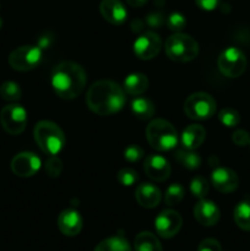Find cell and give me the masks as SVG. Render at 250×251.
<instances>
[{"instance_id":"cell-1","label":"cell","mask_w":250,"mask_h":251,"mask_svg":"<svg viewBox=\"0 0 250 251\" xmlns=\"http://www.w3.org/2000/svg\"><path fill=\"white\" fill-rule=\"evenodd\" d=\"M86 103L95 114L108 117L124 107L125 91L114 81L100 80L88 88Z\"/></svg>"},{"instance_id":"cell-2","label":"cell","mask_w":250,"mask_h":251,"mask_svg":"<svg viewBox=\"0 0 250 251\" xmlns=\"http://www.w3.org/2000/svg\"><path fill=\"white\" fill-rule=\"evenodd\" d=\"M87 82L86 71L75 61H63L54 68L51 87L61 100H70L81 95Z\"/></svg>"},{"instance_id":"cell-3","label":"cell","mask_w":250,"mask_h":251,"mask_svg":"<svg viewBox=\"0 0 250 251\" xmlns=\"http://www.w3.org/2000/svg\"><path fill=\"white\" fill-rule=\"evenodd\" d=\"M33 136L39 149L49 156H56L65 146V135L58 124L41 120L33 129Z\"/></svg>"},{"instance_id":"cell-4","label":"cell","mask_w":250,"mask_h":251,"mask_svg":"<svg viewBox=\"0 0 250 251\" xmlns=\"http://www.w3.org/2000/svg\"><path fill=\"white\" fill-rule=\"evenodd\" d=\"M150 146L157 151H171L178 144V134L173 125L164 119H154L146 127Z\"/></svg>"},{"instance_id":"cell-5","label":"cell","mask_w":250,"mask_h":251,"mask_svg":"<svg viewBox=\"0 0 250 251\" xmlns=\"http://www.w3.org/2000/svg\"><path fill=\"white\" fill-rule=\"evenodd\" d=\"M167 56L175 63H189L199 54V44L191 36L185 33L172 34L164 43Z\"/></svg>"},{"instance_id":"cell-6","label":"cell","mask_w":250,"mask_h":251,"mask_svg":"<svg viewBox=\"0 0 250 251\" xmlns=\"http://www.w3.org/2000/svg\"><path fill=\"white\" fill-rule=\"evenodd\" d=\"M184 112L194 120L210 119L216 113V100L206 92H195L184 102Z\"/></svg>"},{"instance_id":"cell-7","label":"cell","mask_w":250,"mask_h":251,"mask_svg":"<svg viewBox=\"0 0 250 251\" xmlns=\"http://www.w3.org/2000/svg\"><path fill=\"white\" fill-rule=\"evenodd\" d=\"M217 64L225 77L235 78L242 76L247 69V56L240 49L229 47L220 54Z\"/></svg>"},{"instance_id":"cell-8","label":"cell","mask_w":250,"mask_h":251,"mask_svg":"<svg viewBox=\"0 0 250 251\" xmlns=\"http://www.w3.org/2000/svg\"><path fill=\"white\" fill-rule=\"evenodd\" d=\"M42 60V50L36 46H21L10 53L9 65L14 70L26 73L33 70Z\"/></svg>"},{"instance_id":"cell-9","label":"cell","mask_w":250,"mask_h":251,"mask_svg":"<svg viewBox=\"0 0 250 251\" xmlns=\"http://www.w3.org/2000/svg\"><path fill=\"white\" fill-rule=\"evenodd\" d=\"M0 124L10 135H20L27 125V112L20 104H7L0 110Z\"/></svg>"},{"instance_id":"cell-10","label":"cell","mask_w":250,"mask_h":251,"mask_svg":"<svg viewBox=\"0 0 250 251\" xmlns=\"http://www.w3.org/2000/svg\"><path fill=\"white\" fill-rule=\"evenodd\" d=\"M134 53L141 60H151L156 58L162 48V39L154 32H144L134 42Z\"/></svg>"},{"instance_id":"cell-11","label":"cell","mask_w":250,"mask_h":251,"mask_svg":"<svg viewBox=\"0 0 250 251\" xmlns=\"http://www.w3.org/2000/svg\"><path fill=\"white\" fill-rule=\"evenodd\" d=\"M183 226V218L174 210H164L154 220V228L159 237L164 239L173 238L179 233Z\"/></svg>"},{"instance_id":"cell-12","label":"cell","mask_w":250,"mask_h":251,"mask_svg":"<svg viewBox=\"0 0 250 251\" xmlns=\"http://www.w3.org/2000/svg\"><path fill=\"white\" fill-rule=\"evenodd\" d=\"M10 167L15 176L20 178H29L41 169L42 162L41 158L32 152H21L12 158Z\"/></svg>"},{"instance_id":"cell-13","label":"cell","mask_w":250,"mask_h":251,"mask_svg":"<svg viewBox=\"0 0 250 251\" xmlns=\"http://www.w3.org/2000/svg\"><path fill=\"white\" fill-rule=\"evenodd\" d=\"M144 171L150 179L154 181H164L171 176L172 167L168 159L159 154H149L145 158Z\"/></svg>"},{"instance_id":"cell-14","label":"cell","mask_w":250,"mask_h":251,"mask_svg":"<svg viewBox=\"0 0 250 251\" xmlns=\"http://www.w3.org/2000/svg\"><path fill=\"white\" fill-rule=\"evenodd\" d=\"M211 183L213 188L222 194H229L237 190L239 186V178L233 169L220 167L211 174Z\"/></svg>"},{"instance_id":"cell-15","label":"cell","mask_w":250,"mask_h":251,"mask_svg":"<svg viewBox=\"0 0 250 251\" xmlns=\"http://www.w3.org/2000/svg\"><path fill=\"white\" fill-rule=\"evenodd\" d=\"M194 217L203 227H212L220 221L221 212L212 201L200 199L199 202L194 206Z\"/></svg>"},{"instance_id":"cell-16","label":"cell","mask_w":250,"mask_h":251,"mask_svg":"<svg viewBox=\"0 0 250 251\" xmlns=\"http://www.w3.org/2000/svg\"><path fill=\"white\" fill-rule=\"evenodd\" d=\"M83 221L80 213L73 208L61 211L58 217V228L66 237H75L82 230Z\"/></svg>"},{"instance_id":"cell-17","label":"cell","mask_w":250,"mask_h":251,"mask_svg":"<svg viewBox=\"0 0 250 251\" xmlns=\"http://www.w3.org/2000/svg\"><path fill=\"white\" fill-rule=\"evenodd\" d=\"M100 11L103 19L112 25H123L127 17L126 9L119 0H102Z\"/></svg>"},{"instance_id":"cell-18","label":"cell","mask_w":250,"mask_h":251,"mask_svg":"<svg viewBox=\"0 0 250 251\" xmlns=\"http://www.w3.org/2000/svg\"><path fill=\"white\" fill-rule=\"evenodd\" d=\"M137 203L145 208H154L162 200V194L156 185L151 183L140 184L135 191Z\"/></svg>"},{"instance_id":"cell-19","label":"cell","mask_w":250,"mask_h":251,"mask_svg":"<svg viewBox=\"0 0 250 251\" xmlns=\"http://www.w3.org/2000/svg\"><path fill=\"white\" fill-rule=\"evenodd\" d=\"M206 139V129L200 124H191L184 129L181 134V144L186 150H196Z\"/></svg>"},{"instance_id":"cell-20","label":"cell","mask_w":250,"mask_h":251,"mask_svg":"<svg viewBox=\"0 0 250 251\" xmlns=\"http://www.w3.org/2000/svg\"><path fill=\"white\" fill-rule=\"evenodd\" d=\"M149 78L145 74L141 73H132L125 77L123 88L127 95L140 96L145 93L149 88Z\"/></svg>"},{"instance_id":"cell-21","label":"cell","mask_w":250,"mask_h":251,"mask_svg":"<svg viewBox=\"0 0 250 251\" xmlns=\"http://www.w3.org/2000/svg\"><path fill=\"white\" fill-rule=\"evenodd\" d=\"M135 251H163L158 238L151 232H141L136 235L134 243Z\"/></svg>"},{"instance_id":"cell-22","label":"cell","mask_w":250,"mask_h":251,"mask_svg":"<svg viewBox=\"0 0 250 251\" xmlns=\"http://www.w3.org/2000/svg\"><path fill=\"white\" fill-rule=\"evenodd\" d=\"M131 112L137 119L140 120H149L156 113L154 104L149 100V98L137 97L132 100L131 102Z\"/></svg>"},{"instance_id":"cell-23","label":"cell","mask_w":250,"mask_h":251,"mask_svg":"<svg viewBox=\"0 0 250 251\" xmlns=\"http://www.w3.org/2000/svg\"><path fill=\"white\" fill-rule=\"evenodd\" d=\"M235 223L243 230H250V201H240L233 212Z\"/></svg>"},{"instance_id":"cell-24","label":"cell","mask_w":250,"mask_h":251,"mask_svg":"<svg viewBox=\"0 0 250 251\" xmlns=\"http://www.w3.org/2000/svg\"><path fill=\"white\" fill-rule=\"evenodd\" d=\"M93 251H132L126 239L122 237H110L102 240Z\"/></svg>"},{"instance_id":"cell-25","label":"cell","mask_w":250,"mask_h":251,"mask_svg":"<svg viewBox=\"0 0 250 251\" xmlns=\"http://www.w3.org/2000/svg\"><path fill=\"white\" fill-rule=\"evenodd\" d=\"M0 96L2 100H7V102H16V100H21L22 91L19 83L14 82V81H5L0 86Z\"/></svg>"},{"instance_id":"cell-26","label":"cell","mask_w":250,"mask_h":251,"mask_svg":"<svg viewBox=\"0 0 250 251\" xmlns=\"http://www.w3.org/2000/svg\"><path fill=\"white\" fill-rule=\"evenodd\" d=\"M176 159L179 161V163L183 164L185 168L190 169H198L201 164V158L196 152H194L193 150H186V151H180L176 152Z\"/></svg>"},{"instance_id":"cell-27","label":"cell","mask_w":250,"mask_h":251,"mask_svg":"<svg viewBox=\"0 0 250 251\" xmlns=\"http://www.w3.org/2000/svg\"><path fill=\"white\" fill-rule=\"evenodd\" d=\"M184 188L179 183H174L172 185L168 186V189L166 190L164 194V201H166V205L168 206H175L179 205L181 202V200L184 199Z\"/></svg>"},{"instance_id":"cell-28","label":"cell","mask_w":250,"mask_h":251,"mask_svg":"<svg viewBox=\"0 0 250 251\" xmlns=\"http://www.w3.org/2000/svg\"><path fill=\"white\" fill-rule=\"evenodd\" d=\"M210 190V184H208L207 179L203 178V176H194L190 181V193L193 194V196L200 199H205V196L208 194Z\"/></svg>"},{"instance_id":"cell-29","label":"cell","mask_w":250,"mask_h":251,"mask_svg":"<svg viewBox=\"0 0 250 251\" xmlns=\"http://www.w3.org/2000/svg\"><path fill=\"white\" fill-rule=\"evenodd\" d=\"M218 120L227 127H234L240 123V114L233 108H225L218 113Z\"/></svg>"},{"instance_id":"cell-30","label":"cell","mask_w":250,"mask_h":251,"mask_svg":"<svg viewBox=\"0 0 250 251\" xmlns=\"http://www.w3.org/2000/svg\"><path fill=\"white\" fill-rule=\"evenodd\" d=\"M44 171L49 178H58L63 172V162L59 157L50 156L44 163Z\"/></svg>"},{"instance_id":"cell-31","label":"cell","mask_w":250,"mask_h":251,"mask_svg":"<svg viewBox=\"0 0 250 251\" xmlns=\"http://www.w3.org/2000/svg\"><path fill=\"white\" fill-rule=\"evenodd\" d=\"M117 179L122 185L124 186H131L139 180V176L137 172L131 168H123L118 172Z\"/></svg>"},{"instance_id":"cell-32","label":"cell","mask_w":250,"mask_h":251,"mask_svg":"<svg viewBox=\"0 0 250 251\" xmlns=\"http://www.w3.org/2000/svg\"><path fill=\"white\" fill-rule=\"evenodd\" d=\"M167 26H168L171 31L180 32L186 26L185 16L181 15L180 12H172L168 16V19H167Z\"/></svg>"},{"instance_id":"cell-33","label":"cell","mask_w":250,"mask_h":251,"mask_svg":"<svg viewBox=\"0 0 250 251\" xmlns=\"http://www.w3.org/2000/svg\"><path fill=\"white\" fill-rule=\"evenodd\" d=\"M145 156V152L139 145H129L124 150V158L130 163H136L142 157Z\"/></svg>"},{"instance_id":"cell-34","label":"cell","mask_w":250,"mask_h":251,"mask_svg":"<svg viewBox=\"0 0 250 251\" xmlns=\"http://www.w3.org/2000/svg\"><path fill=\"white\" fill-rule=\"evenodd\" d=\"M232 141L239 147L247 146V145L250 144L249 132L245 131V130H243V129L235 130L232 135Z\"/></svg>"},{"instance_id":"cell-35","label":"cell","mask_w":250,"mask_h":251,"mask_svg":"<svg viewBox=\"0 0 250 251\" xmlns=\"http://www.w3.org/2000/svg\"><path fill=\"white\" fill-rule=\"evenodd\" d=\"M198 251H222V247H221V244L216 239L207 238V239H203L199 244Z\"/></svg>"},{"instance_id":"cell-36","label":"cell","mask_w":250,"mask_h":251,"mask_svg":"<svg viewBox=\"0 0 250 251\" xmlns=\"http://www.w3.org/2000/svg\"><path fill=\"white\" fill-rule=\"evenodd\" d=\"M220 1L221 0H195L196 5L201 10H205V11H212V10H215L220 5Z\"/></svg>"},{"instance_id":"cell-37","label":"cell","mask_w":250,"mask_h":251,"mask_svg":"<svg viewBox=\"0 0 250 251\" xmlns=\"http://www.w3.org/2000/svg\"><path fill=\"white\" fill-rule=\"evenodd\" d=\"M162 22V17L159 14H152L149 16V24L152 26H159Z\"/></svg>"},{"instance_id":"cell-38","label":"cell","mask_w":250,"mask_h":251,"mask_svg":"<svg viewBox=\"0 0 250 251\" xmlns=\"http://www.w3.org/2000/svg\"><path fill=\"white\" fill-rule=\"evenodd\" d=\"M147 1H149V0H126L127 4L132 7H141L144 6Z\"/></svg>"},{"instance_id":"cell-39","label":"cell","mask_w":250,"mask_h":251,"mask_svg":"<svg viewBox=\"0 0 250 251\" xmlns=\"http://www.w3.org/2000/svg\"><path fill=\"white\" fill-rule=\"evenodd\" d=\"M1 25H2V21H1V19H0V28H1Z\"/></svg>"}]
</instances>
